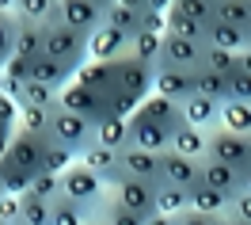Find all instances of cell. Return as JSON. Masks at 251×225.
<instances>
[{
	"mask_svg": "<svg viewBox=\"0 0 251 225\" xmlns=\"http://www.w3.org/2000/svg\"><path fill=\"white\" fill-rule=\"evenodd\" d=\"M61 198H69L73 206H80L84 214H88V222H95V218H99V210L107 206L110 187L95 176L92 168H84V164L76 161V164H73V168L61 176Z\"/></svg>",
	"mask_w": 251,
	"mask_h": 225,
	"instance_id": "cell-1",
	"label": "cell"
},
{
	"mask_svg": "<svg viewBox=\"0 0 251 225\" xmlns=\"http://www.w3.org/2000/svg\"><path fill=\"white\" fill-rule=\"evenodd\" d=\"M107 12L110 4H103V0H53L50 23H65L80 34H95L107 23Z\"/></svg>",
	"mask_w": 251,
	"mask_h": 225,
	"instance_id": "cell-2",
	"label": "cell"
},
{
	"mask_svg": "<svg viewBox=\"0 0 251 225\" xmlns=\"http://www.w3.org/2000/svg\"><path fill=\"white\" fill-rule=\"evenodd\" d=\"M50 141L65 145V149H73L80 157L84 149L95 145V122L84 118V114H76V111H65L61 103H57L53 107V122H50Z\"/></svg>",
	"mask_w": 251,
	"mask_h": 225,
	"instance_id": "cell-3",
	"label": "cell"
},
{
	"mask_svg": "<svg viewBox=\"0 0 251 225\" xmlns=\"http://www.w3.org/2000/svg\"><path fill=\"white\" fill-rule=\"evenodd\" d=\"M88 38L92 34H80L65 23H46V54L53 61H65L69 69H84L88 65Z\"/></svg>",
	"mask_w": 251,
	"mask_h": 225,
	"instance_id": "cell-4",
	"label": "cell"
},
{
	"mask_svg": "<svg viewBox=\"0 0 251 225\" xmlns=\"http://www.w3.org/2000/svg\"><path fill=\"white\" fill-rule=\"evenodd\" d=\"M205 157L228 164V168H236V172H248L251 168V138H240V134H232V130L217 126V130H209Z\"/></svg>",
	"mask_w": 251,
	"mask_h": 225,
	"instance_id": "cell-5",
	"label": "cell"
},
{
	"mask_svg": "<svg viewBox=\"0 0 251 225\" xmlns=\"http://www.w3.org/2000/svg\"><path fill=\"white\" fill-rule=\"evenodd\" d=\"M114 92H126V96H133V99L145 103V99L156 92V69L137 61V57L114 61Z\"/></svg>",
	"mask_w": 251,
	"mask_h": 225,
	"instance_id": "cell-6",
	"label": "cell"
},
{
	"mask_svg": "<svg viewBox=\"0 0 251 225\" xmlns=\"http://www.w3.org/2000/svg\"><path fill=\"white\" fill-rule=\"evenodd\" d=\"M46 149H50V138H34V134H23V130L16 126V138L8 145V157L0 164L38 176V172H42V161H46Z\"/></svg>",
	"mask_w": 251,
	"mask_h": 225,
	"instance_id": "cell-7",
	"label": "cell"
},
{
	"mask_svg": "<svg viewBox=\"0 0 251 225\" xmlns=\"http://www.w3.org/2000/svg\"><path fill=\"white\" fill-rule=\"evenodd\" d=\"M205 57V42H190V38H175L164 34V50H160L156 69H183V73H198Z\"/></svg>",
	"mask_w": 251,
	"mask_h": 225,
	"instance_id": "cell-8",
	"label": "cell"
},
{
	"mask_svg": "<svg viewBox=\"0 0 251 225\" xmlns=\"http://www.w3.org/2000/svg\"><path fill=\"white\" fill-rule=\"evenodd\" d=\"M164 153H145V149H122L118 153V164H122L126 179H141V183H152V187H164Z\"/></svg>",
	"mask_w": 251,
	"mask_h": 225,
	"instance_id": "cell-9",
	"label": "cell"
},
{
	"mask_svg": "<svg viewBox=\"0 0 251 225\" xmlns=\"http://www.w3.org/2000/svg\"><path fill=\"white\" fill-rule=\"evenodd\" d=\"M156 191L160 187L141 183V179H122V183L110 191V202L129 210V214H137V218H152V214H156Z\"/></svg>",
	"mask_w": 251,
	"mask_h": 225,
	"instance_id": "cell-10",
	"label": "cell"
},
{
	"mask_svg": "<svg viewBox=\"0 0 251 225\" xmlns=\"http://www.w3.org/2000/svg\"><path fill=\"white\" fill-rule=\"evenodd\" d=\"M61 107L65 111H76L92 122H103L107 118V92H95V88H84V84H69L61 92Z\"/></svg>",
	"mask_w": 251,
	"mask_h": 225,
	"instance_id": "cell-11",
	"label": "cell"
},
{
	"mask_svg": "<svg viewBox=\"0 0 251 225\" xmlns=\"http://www.w3.org/2000/svg\"><path fill=\"white\" fill-rule=\"evenodd\" d=\"M129 50H133V38L126 31H118V27H110V23H103L88 38V54L95 61H122V57H129Z\"/></svg>",
	"mask_w": 251,
	"mask_h": 225,
	"instance_id": "cell-12",
	"label": "cell"
},
{
	"mask_svg": "<svg viewBox=\"0 0 251 225\" xmlns=\"http://www.w3.org/2000/svg\"><path fill=\"white\" fill-rule=\"evenodd\" d=\"M156 96L172 99V103H187L198 96V73H183V69H156Z\"/></svg>",
	"mask_w": 251,
	"mask_h": 225,
	"instance_id": "cell-13",
	"label": "cell"
},
{
	"mask_svg": "<svg viewBox=\"0 0 251 225\" xmlns=\"http://www.w3.org/2000/svg\"><path fill=\"white\" fill-rule=\"evenodd\" d=\"M145 16H149V0H110L107 23L126 31L129 38H137L145 34Z\"/></svg>",
	"mask_w": 251,
	"mask_h": 225,
	"instance_id": "cell-14",
	"label": "cell"
},
{
	"mask_svg": "<svg viewBox=\"0 0 251 225\" xmlns=\"http://www.w3.org/2000/svg\"><path fill=\"white\" fill-rule=\"evenodd\" d=\"M129 145L145 149V153H168L172 149V130H164L156 122L141 118V114H133L129 118Z\"/></svg>",
	"mask_w": 251,
	"mask_h": 225,
	"instance_id": "cell-15",
	"label": "cell"
},
{
	"mask_svg": "<svg viewBox=\"0 0 251 225\" xmlns=\"http://www.w3.org/2000/svg\"><path fill=\"white\" fill-rule=\"evenodd\" d=\"M80 164H84V168H92V172L107 183L110 191H114V187L126 179V176H122V164H118V153H114V149H103V145L84 149V153H80Z\"/></svg>",
	"mask_w": 251,
	"mask_h": 225,
	"instance_id": "cell-16",
	"label": "cell"
},
{
	"mask_svg": "<svg viewBox=\"0 0 251 225\" xmlns=\"http://www.w3.org/2000/svg\"><path fill=\"white\" fill-rule=\"evenodd\" d=\"M160 161H164V183L183 187V191H190V187H198V183H202V161L179 157V153H172V149H168Z\"/></svg>",
	"mask_w": 251,
	"mask_h": 225,
	"instance_id": "cell-17",
	"label": "cell"
},
{
	"mask_svg": "<svg viewBox=\"0 0 251 225\" xmlns=\"http://www.w3.org/2000/svg\"><path fill=\"white\" fill-rule=\"evenodd\" d=\"M31 81L46 84V88H53V92L61 96L65 88L76 81V69H69L65 61H53L50 54H42V57H34V65H31Z\"/></svg>",
	"mask_w": 251,
	"mask_h": 225,
	"instance_id": "cell-18",
	"label": "cell"
},
{
	"mask_svg": "<svg viewBox=\"0 0 251 225\" xmlns=\"http://www.w3.org/2000/svg\"><path fill=\"white\" fill-rule=\"evenodd\" d=\"M202 183L221 191V195H228V198L244 195V172H236V168H228L221 161H209V157L202 161Z\"/></svg>",
	"mask_w": 251,
	"mask_h": 225,
	"instance_id": "cell-19",
	"label": "cell"
},
{
	"mask_svg": "<svg viewBox=\"0 0 251 225\" xmlns=\"http://www.w3.org/2000/svg\"><path fill=\"white\" fill-rule=\"evenodd\" d=\"M137 114L149 118V122H156V126H164V130H172V134L183 126V107L172 103V99H164V96H156V92L141 103V111H137Z\"/></svg>",
	"mask_w": 251,
	"mask_h": 225,
	"instance_id": "cell-20",
	"label": "cell"
},
{
	"mask_svg": "<svg viewBox=\"0 0 251 225\" xmlns=\"http://www.w3.org/2000/svg\"><path fill=\"white\" fill-rule=\"evenodd\" d=\"M183 122L194 130H217L221 126V103H213V99L205 96H190L187 103H183Z\"/></svg>",
	"mask_w": 251,
	"mask_h": 225,
	"instance_id": "cell-21",
	"label": "cell"
},
{
	"mask_svg": "<svg viewBox=\"0 0 251 225\" xmlns=\"http://www.w3.org/2000/svg\"><path fill=\"white\" fill-rule=\"evenodd\" d=\"M205 46L228 50V54H244V50H251V34L240 31V27H228V23H221V19H213L209 31H205Z\"/></svg>",
	"mask_w": 251,
	"mask_h": 225,
	"instance_id": "cell-22",
	"label": "cell"
},
{
	"mask_svg": "<svg viewBox=\"0 0 251 225\" xmlns=\"http://www.w3.org/2000/svg\"><path fill=\"white\" fill-rule=\"evenodd\" d=\"M190 210L194 214H209V218H228L232 198L213 191V187H205V183H198V187H190Z\"/></svg>",
	"mask_w": 251,
	"mask_h": 225,
	"instance_id": "cell-23",
	"label": "cell"
},
{
	"mask_svg": "<svg viewBox=\"0 0 251 225\" xmlns=\"http://www.w3.org/2000/svg\"><path fill=\"white\" fill-rule=\"evenodd\" d=\"M205 145H209V134H205V130L187 126V122L172 134V153L190 157V161H205Z\"/></svg>",
	"mask_w": 251,
	"mask_h": 225,
	"instance_id": "cell-24",
	"label": "cell"
},
{
	"mask_svg": "<svg viewBox=\"0 0 251 225\" xmlns=\"http://www.w3.org/2000/svg\"><path fill=\"white\" fill-rule=\"evenodd\" d=\"M16 54L19 57H42L46 54V23H16Z\"/></svg>",
	"mask_w": 251,
	"mask_h": 225,
	"instance_id": "cell-25",
	"label": "cell"
},
{
	"mask_svg": "<svg viewBox=\"0 0 251 225\" xmlns=\"http://www.w3.org/2000/svg\"><path fill=\"white\" fill-rule=\"evenodd\" d=\"M95 145L114 149V153L129 149V118H103V122H95Z\"/></svg>",
	"mask_w": 251,
	"mask_h": 225,
	"instance_id": "cell-26",
	"label": "cell"
},
{
	"mask_svg": "<svg viewBox=\"0 0 251 225\" xmlns=\"http://www.w3.org/2000/svg\"><path fill=\"white\" fill-rule=\"evenodd\" d=\"M76 84L84 88H95V92H114V61H88L76 73Z\"/></svg>",
	"mask_w": 251,
	"mask_h": 225,
	"instance_id": "cell-27",
	"label": "cell"
},
{
	"mask_svg": "<svg viewBox=\"0 0 251 225\" xmlns=\"http://www.w3.org/2000/svg\"><path fill=\"white\" fill-rule=\"evenodd\" d=\"M190 210V191L183 187H172V183H164L156 191V214H168V218H183Z\"/></svg>",
	"mask_w": 251,
	"mask_h": 225,
	"instance_id": "cell-28",
	"label": "cell"
},
{
	"mask_svg": "<svg viewBox=\"0 0 251 225\" xmlns=\"http://www.w3.org/2000/svg\"><path fill=\"white\" fill-rule=\"evenodd\" d=\"M221 126L240 134V138H251V103H236L228 99L225 107H221Z\"/></svg>",
	"mask_w": 251,
	"mask_h": 225,
	"instance_id": "cell-29",
	"label": "cell"
},
{
	"mask_svg": "<svg viewBox=\"0 0 251 225\" xmlns=\"http://www.w3.org/2000/svg\"><path fill=\"white\" fill-rule=\"evenodd\" d=\"M217 19L251 34V0H217Z\"/></svg>",
	"mask_w": 251,
	"mask_h": 225,
	"instance_id": "cell-30",
	"label": "cell"
},
{
	"mask_svg": "<svg viewBox=\"0 0 251 225\" xmlns=\"http://www.w3.org/2000/svg\"><path fill=\"white\" fill-rule=\"evenodd\" d=\"M198 96L213 99V103H228L232 99V88H228V77H217V73H209V69H198Z\"/></svg>",
	"mask_w": 251,
	"mask_h": 225,
	"instance_id": "cell-31",
	"label": "cell"
},
{
	"mask_svg": "<svg viewBox=\"0 0 251 225\" xmlns=\"http://www.w3.org/2000/svg\"><path fill=\"white\" fill-rule=\"evenodd\" d=\"M50 122H53V107H19V130L34 134V138H50Z\"/></svg>",
	"mask_w": 251,
	"mask_h": 225,
	"instance_id": "cell-32",
	"label": "cell"
},
{
	"mask_svg": "<svg viewBox=\"0 0 251 225\" xmlns=\"http://www.w3.org/2000/svg\"><path fill=\"white\" fill-rule=\"evenodd\" d=\"M19 107H57L61 103V96L53 92V88H46V84H34V81H27L23 88H19V99H16Z\"/></svg>",
	"mask_w": 251,
	"mask_h": 225,
	"instance_id": "cell-33",
	"label": "cell"
},
{
	"mask_svg": "<svg viewBox=\"0 0 251 225\" xmlns=\"http://www.w3.org/2000/svg\"><path fill=\"white\" fill-rule=\"evenodd\" d=\"M50 12H53V0H16L12 4L16 23H50Z\"/></svg>",
	"mask_w": 251,
	"mask_h": 225,
	"instance_id": "cell-34",
	"label": "cell"
},
{
	"mask_svg": "<svg viewBox=\"0 0 251 225\" xmlns=\"http://www.w3.org/2000/svg\"><path fill=\"white\" fill-rule=\"evenodd\" d=\"M202 69L217 73V77H232L236 69H240V54H228V50H213V46H205Z\"/></svg>",
	"mask_w": 251,
	"mask_h": 225,
	"instance_id": "cell-35",
	"label": "cell"
},
{
	"mask_svg": "<svg viewBox=\"0 0 251 225\" xmlns=\"http://www.w3.org/2000/svg\"><path fill=\"white\" fill-rule=\"evenodd\" d=\"M160 50H164V34H137V38H133V50H129V57H137V61H145V65L156 69Z\"/></svg>",
	"mask_w": 251,
	"mask_h": 225,
	"instance_id": "cell-36",
	"label": "cell"
},
{
	"mask_svg": "<svg viewBox=\"0 0 251 225\" xmlns=\"http://www.w3.org/2000/svg\"><path fill=\"white\" fill-rule=\"evenodd\" d=\"M76 161H80V157L73 153V149H65V145H53V141H50L46 161H42V172H50V176H65V172H69Z\"/></svg>",
	"mask_w": 251,
	"mask_h": 225,
	"instance_id": "cell-37",
	"label": "cell"
},
{
	"mask_svg": "<svg viewBox=\"0 0 251 225\" xmlns=\"http://www.w3.org/2000/svg\"><path fill=\"white\" fill-rule=\"evenodd\" d=\"M50 222H53V202L23 195V218H19V225H50Z\"/></svg>",
	"mask_w": 251,
	"mask_h": 225,
	"instance_id": "cell-38",
	"label": "cell"
},
{
	"mask_svg": "<svg viewBox=\"0 0 251 225\" xmlns=\"http://www.w3.org/2000/svg\"><path fill=\"white\" fill-rule=\"evenodd\" d=\"M16 54V16L12 4H0V61H8Z\"/></svg>",
	"mask_w": 251,
	"mask_h": 225,
	"instance_id": "cell-39",
	"label": "cell"
},
{
	"mask_svg": "<svg viewBox=\"0 0 251 225\" xmlns=\"http://www.w3.org/2000/svg\"><path fill=\"white\" fill-rule=\"evenodd\" d=\"M31 195L42 198V202H57L61 198V176H50V172H38L31 183Z\"/></svg>",
	"mask_w": 251,
	"mask_h": 225,
	"instance_id": "cell-40",
	"label": "cell"
},
{
	"mask_svg": "<svg viewBox=\"0 0 251 225\" xmlns=\"http://www.w3.org/2000/svg\"><path fill=\"white\" fill-rule=\"evenodd\" d=\"M50 225H88V214L80 206H73L69 198H57V202H53V222Z\"/></svg>",
	"mask_w": 251,
	"mask_h": 225,
	"instance_id": "cell-41",
	"label": "cell"
},
{
	"mask_svg": "<svg viewBox=\"0 0 251 225\" xmlns=\"http://www.w3.org/2000/svg\"><path fill=\"white\" fill-rule=\"evenodd\" d=\"M99 225H145V218H137V214H129V210H122V206H114L107 198V206L99 210V218H95Z\"/></svg>",
	"mask_w": 251,
	"mask_h": 225,
	"instance_id": "cell-42",
	"label": "cell"
},
{
	"mask_svg": "<svg viewBox=\"0 0 251 225\" xmlns=\"http://www.w3.org/2000/svg\"><path fill=\"white\" fill-rule=\"evenodd\" d=\"M31 57H19V54H12L8 57V65H4V81H12V84H27L31 81Z\"/></svg>",
	"mask_w": 251,
	"mask_h": 225,
	"instance_id": "cell-43",
	"label": "cell"
},
{
	"mask_svg": "<svg viewBox=\"0 0 251 225\" xmlns=\"http://www.w3.org/2000/svg\"><path fill=\"white\" fill-rule=\"evenodd\" d=\"M228 88H232V99H236V103H251V73L236 69L232 77H228Z\"/></svg>",
	"mask_w": 251,
	"mask_h": 225,
	"instance_id": "cell-44",
	"label": "cell"
},
{
	"mask_svg": "<svg viewBox=\"0 0 251 225\" xmlns=\"http://www.w3.org/2000/svg\"><path fill=\"white\" fill-rule=\"evenodd\" d=\"M19 218H23V198H16V195H0V222L19 225Z\"/></svg>",
	"mask_w": 251,
	"mask_h": 225,
	"instance_id": "cell-45",
	"label": "cell"
},
{
	"mask_svg": "<svg viewBox=\"0 0 251 225\" xmlns=\"http://www.w3.org/2000/svg\"><path fill=\"white\" fill-rule=\"evenodd\" d=\"M0 126H19V103L0 92Z\"/></svg>",
	"mask_w": 251,
	"mask_h": 225,
	"instance_id": "cell-46",
	"label": "cell"
},
{
	"mask_svg": "<svg viewBox=\"0 0 251 225\" xmlns=\"http://www.w3.org/2000/svg\"><path fill=\"white\" fill-rule=\"evenodd\" d=\"M228 218H240V222H251V195H236L232 198V210H228Z\"/></svg>",
	"mask_w": 251,
	"mask_h": 225,
	"instance_id": "cell-47",
	"label": "cell"
},
{
	"mask_svg": "<svg viewBox=\"0 0 251 225\" xmlns=\"http://www.w3.org/2000/svg\"><path fill=\"white\" fill-rule=\"evenodd\" d=\"M175 225H225V218H209V214H194V210H187L183 218H175Z\"/></svg>",
	"mask_w": 251,
	"mask_h": 225,
	"instance_id": "cell-48",
	"label": "cell"
},
{
	"mask_svg": "<svg viewBox=\"0 0 251 225\" xmlns=\"http://www.w3.org/2000/svg\"><path fill=\"white\" fill-rule=\"evenodd\" d=\"M145 225H175V218H168V214H152V218H145Z\"/></svg>",
	"mask_w": 251,
	"mask_h": 225,
	"instance_id": "cell-49",
	"label": "cell"
},
{
	"mask_svg": "<svg viewBox=\"0 0 251 225\" xmlns=\"http://www.w3.org/2000/svg\"><path fill=\"white\" fill-rule=\"evenodd\" d=\"M240 69H244V73H251V50H244V54H240Z\"/></svg>",
	"mask_w": 251,
	"mask_h": 225,
	"instance_id": "cell-50",
	"label": "cell"
},
{
	"mask_svg": "<svg viewBox=\"0 0 251 225\" xmlns=\"http://www.w3.org/2000/svg\"><path fill=\"white\" fill-rule=\"evenodd\" d=\"M244 191L251 195V168H248V172H244Z\"/></svg>",
	"mask_w": 251,
	"mask_h": 225,
	"instance_id": "cell-51",
	"label": "cell"
},
{
	"mask_svg": "<svg viewBox=\"0 0 251 225\" xmlns=\"http://www.w3.org/2000/svg\"><path fill=\"white\" fill-rule=\"evenodd\" d=\"M225 225H251V222H240V218H225Z\"/></svg>",
	"mask_w": 251,
	"mask_h": 225,
	"instance_id": "cell-52",
	"label": "cell"
},
{
	"mask_svg": "<svg viewBox=\"0 0 251 225\" xmlns=\"http://www.w3.org/2000/svg\"><path fill=\"white\" fill-rule=\"evenodd\" d=\"M4 65H8V61H0V77H4Z\"/></svg>",
	"mask_w": 251,
	"mask_h": 225,
	"instance_id": "cell-53",
	"label": "cell"
},
{
	"mask_svg": "<svg viewBox=\"0 0 251 225\" xmlns=\"http://www.w3.org/2000/svg\"><path fill=\"white\" fill-rule=\"evenodd\" d=\"M0 92H4V77H0Z\"/></svg>",
	"mask_w": 251,
	"mask_h": 225,
	"instance_id": "cell-54",
	"label": "cell"
},
{
	"mask_svg": "<svg viewBox=\"0 0 251 225\" xmlns=\"http://www.w3.org/2000/svg\"><path fill=\"white\" fill-rule=\"evenodd\" d=\"M88 225H99V222H88Z\"/></svg>",
	"mask_w": 251,
	"mask_h": 225,
	"instance_id": "cell-55",
	"label": "cell"
},
{
	"mask_svg": "<svg viewBox=\"0 0 251 225\" xmlns=\"http://www.w3.org/2000/svg\"><path fill=\"white\" fill-rule=\"evenodd\" d=\"M0 195H4V187H0Z\"/></svg>",
	"mask_w": 251,
	"mask_h": 225,
	"instance_id": "cell-56",
	"label": "cell"
},
{
	"mask_svg": "<svg viewBox=\"0 0 251 225\" xmlns=\"http://www.w3.org/2000/svg\"><path fill=\"white\" fill-rule=\"evenodd\" d=\"M0 225H8V222H0Z\"/></svg>",
	"mask_w": 251,
	"mask_h": 225,
	"instance_id": "cell-57",
	"label": "cell"
}]
</instances>
